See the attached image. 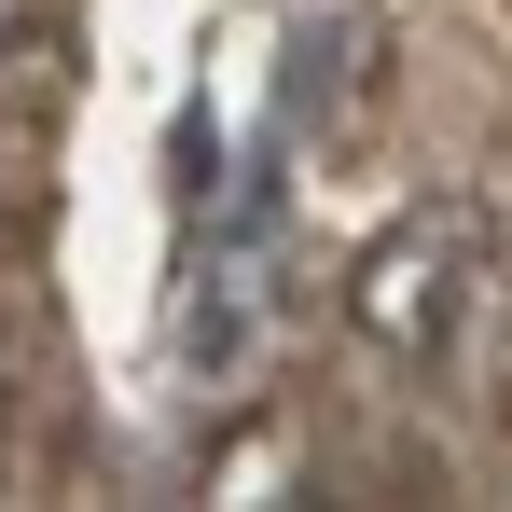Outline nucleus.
Masks as SVG:
<instances>
[{
  "label": "nucleus",
  "instance_id": "obj_1",
  "mask_svg": "<svg viewBox=\"0 0 512 512\" xmlns=\"http://www.w3.org/2000/svg\"><path fill=\"white\" fill-rule=\"evenodd\" d=\"M471 277H485L471 208H402V222H374L360 263H346V333L388 346V360H443L457 319H471Z\"/></svg>",
  "mask_w": 512,
  "mask_h": 512
},
{
  "label": "nucleus",
  "instance_id": "obj_2",
  "mask_svg": "<svg viewBox=\"0 0 512 512\" xmlns=\"http://www.w3.org/2000/svg\"><path fill=\"white\" fill-rule=\"evenodd\" d=\"M291 485V429H236V443H208V499H277Z\"/></svg>",
  "mask_w": 512,
  "mask_h": 512
},
{
  "label": "nucleus",
  "instance_id": "obj_3",
  "mask_svg": "<svg viewBox=\"0 0 512 512\" xmlns=\"http://www.w3.org/2000/svg\"><path fill=\"white\" fill-rule=\"evenodd\" d=\"M42 28H56V0H0V56H28Z\"/></svg>",
  "mask_w": 512,
  "mask_h": 512
},
{
  "label": "nucleus",
  "instance_id": "obj_4",
  "mask_svg": "<svg viewBox=\"0 0 512 512\" xmlns=\"http://www.w3.org/2000/svg\"><path fill=\"white\" fill-rule=\"evenodd\" d=\"M0 402H14V360H0Z\"/></svg>",
  "mask_w": 512,
  "mask_h": 512
}]
</instances>
